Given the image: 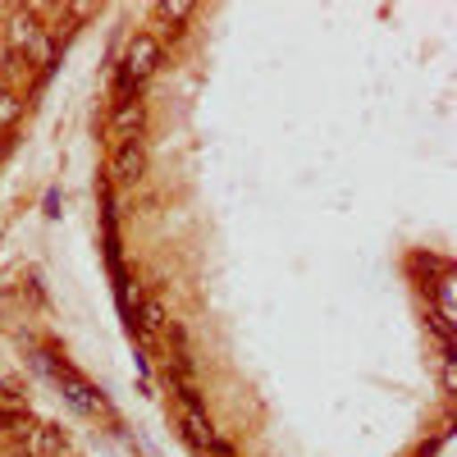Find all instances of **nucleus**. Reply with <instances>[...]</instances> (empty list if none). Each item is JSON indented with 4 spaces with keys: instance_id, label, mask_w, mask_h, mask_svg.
<instances>
[{
    "instance_id": "f257e3e1",
    "label": "nucleus",
    "mask_w": 457,
    "mask_h": 457,
    "mask_svg": "<svg viewBox=\"0 0 457 457\" xmlns=\"http://www.w3.org/2000/svg\"><path fill=\"white\" fill-rule=\"evenodd\" d=\"M161 64V42L151 32H137L133 42H129V60H124V79L129 83H142L151 69Z\"/></svg>"
},
{
    "instance_id": "ddd939ff",
    "label": "nucleus",
    "mask_w": 457,
    "mask_h": 457,
    "mask_svg": "<svg viewBox=\"0 0 457 457\" xmlns=\"http://www.w3.org/2000/svg\"><path fill=\"white\" fill-rule=\"evenodd\" d=\"M5 457H32V453H28V444H23V439H19V444H14V448H5Z\"/></svg>"
},
{
    "instance_id": "39448f33",
    "label": "nucleus",
    "mask_w": 457,
    "mask_h": 457,
    "mask_svg": "<svg viewBox=\"0 0 457 457\" xmlns=\"http://www.w3.org/2000/svg\"><path fill=\"white\" fill-rule=\"evenodd\" d=\"M142 129V105L137 101H120V105H114V114H110V133L114 137H129V133H137Z\"/></svg>"
},
{
    "instance_id": "0eeeda50",
    "label": "nucleus",
    "mask_w": 457,
    "mask_h": 457,
    "mask_svg": "<svg viewBox=\"0 0 457 457\" xmlns=\"http://www.w3.org/2000/svg\"><path fill=\"white\" fill-rule=\"evenodd\" d=\"M183 426H187V435H193V444H197V448H206L211 426L202 421V411H197V407H183Z\"/></svg>"
},
{
    "instance_id": "4468645a",
    "label": "nucleus",
    "mask_w": 457,
    "mask_h": 457,
    "mask_svg": "<svg viewBox=\"0 0 457 457\" xmlns=\"http://www.w3.org/2000/svg\"><path fill=\"white\" fill-rule=\"evenodd\" d=\"M0 92H5V87H0Z\"/></svg>"
},
{
    "instance_id": "7ed1b4c3",
    "label": "nucleus",
    "mask_w": 457,
    "mask_h": 457,
    "mask_svg": "<svg viewBox=\"0 0 457 457\" xmlns=\"http://www.w3.org/2000/svg\"><path fill=\"white\" fill-rule=\"evenodd\" d=\"M5 37H10V55H28V46L42 37V23H37V10L32 5H19L14 14H10V28H5Z\"/></svg>"
},
{
    "instance_id": "1a4fd4ad",
    "label": "nucleus",
    "mask_w": 457,
    "mask_h": 457,
    "mask_svg": "<svg viewBox=\"0 0 457 457\" xmlns=\"http://www.w3.org/2000/svg\"><path fill=\"white\" fill-rule=\"evenodd\" d=\"M19 110H23V96H14V92H0V129H10V124L19 120Z\"/></svg>"
},
{
    "instance_id": "423d86ee",
    "label": "nucleus",
    "mask_w": 457,
    "mask_h": 457,
    "mask_svg": "<svg viewBox=\"0 0 457 457\" xmlns=\"http://www.w3.org/2000/svg\"><path fill=\"white\" fill-rule=\"evenodd\" d=\"M28 64H37V69H46L51 60H55V37H51V28H42V37L28 46V55H23Z\"/></svg>"
},
{
    "instance_id": "f03ea898",
    "label": "nucleus",
    "mask_w": 457,
    "mask_h": 457,
    "mask_svg": "<svg viewBox=\"0 0 457 457\" xmlns=\"http://www.w3.org/2000/svg\"><path fill=\"white\" fill-rule=\"evenodd\" d=\"M110 174L120 179V183H137L146 174V151L137 137H124L120 146H114V156H110Z\"/></svg>"
},
{
    "instance_id": "f8f14e48",
    "label": "nucleus",
    "mask_w": 457,
    "mask_h": 457,
    "mask_svg": "<svg viewBox=\"0 0 457 457\" xmlns=\"http://www.w3.org/2000/svg\"><path fill=\"white\" fill-rule=\"evenodd\" d=\"M444 389H448V394L457 389V366H453V357H444Z\"/></svg>"
},
{
    "instance_id": "20e7f679",
    "label": "nucleus",
    "mask_w": 457,
    "mask_h": 457,
    "mask_svg": "<svg viewBox=\"0 0 457 457\" xmlns=\"http://www.w3.org/2000/svg\"><path fill=\"white\" fill-rule=\"evenodd\" d=\"M28 453L32 457H69V435L60 426H37L28 435Z\"/></svg>"
},
{
    "instance_id": "9d476101",
    "label": "nucleus",
    "mask_w": 457,
    "mask_h": 457,
    "mask_svg": "<svg viewBox=\"0 0 457 457\" xmlns=\"http://www.w3.org/2000/svg\"><path fill=\"white\" fill-rule=\"evenodd\" d=\"M142 325H146V329H165V307H161L156 297L142 302Z\"/></svg>"
},
{
    "instance_id": "9b49d317",
    "label": "nucleus",
    "mask_w": 457,
    "mask_h": 457,
    "mask_svg": "<svg viewBox=\"0 0 457 457\" xmlns=\"http://www.w3.org/2000/svg\"><path fill=\"white\" fill-rule=\"evenodd\" d=\"M206 457H234V448H228L224 439H215V435H211V439H206Z\"/></svg>"
},
{
    "instance_id": "6e6552de",
    "label": "nucleus",
    "mask_w": 457,
    "mask_h": 457,
    "mask_svg": "<svg viewBox=\"0 0 457 457\" xmlns=\"http://www.w3.org/2000/svg\"><path fill=\"white\" fill-rule=\"evenodd\" d=\"M156 14H161V19H170V23H183V19H193L197 10L187 5V0H165V5H156Z\"/></svg>"
}]
</instances>
